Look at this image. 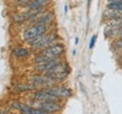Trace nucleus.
I'll use <instances>...</instances> for the list:
<instances>
[{"instance_id":"f257e3e1","label":"nucleus","mask_w":122,"mask_h":114,"mask_svg":"<svg viewBox=\"0 0 122 114\" xmlns=\"http://www.w3.org/2000/svg\"><path fill=\"white\" fill-rule=\"evenodd\" d=\"M70 74V67L68 62L65 60H61L59 63H57L50 71L46 72V75L50 76L51 78L56 81L57 84L63 83L66 79L68 78Z\"/></svg>"},{"instance_id":"f03ea898","label":"nucleus","mask_w":122,"mask_h":114,"mask_svg":"<svg viewBox=\"0 0 122 114\" xmlns=\"http://www.w3.org/2000/svg\"><path fill=\"white\" fill-rule=\"evenodd\" d=\"M30 83L34 86L36 89H44V88H49L58 85L54 80H53L50 76L46 74H36V75H32L30 77Z\"/></svg>"},{"instance_id":"7ed1b4c3","label":"nucleus","mask_w":122,"mask_h":114,"mask_svg":"<svg viewBox=\"0 0 122 114\" xmlns=\"http://www.w3.org/2000/svg\"><path fill=\"white\" fill-rule=\"evenodd\" d=\"M59 39V36L56 32H48V33H45L43 35V37L41 39L39 43H36L35 45L33 46H30L33 51L35 52H41V51H43L44 49L49 48V46H51L53 44L58 43L57 41Z\"/></svg>"},{"instance_id":"20e7f679","label":"nucleus","mask_w":122,"mask_h":114,"mask_svg":"<svg viewBox=\"0 0 122 114\" xmlns=\"http://www.w3.org/2000/svg\"><path fill=\"white\" fill-rule=\"evenodd\" d=\"M45 33H48V26L42 25V24H33L23 31L22 37L25 42H27L28 40L34 39L36 36H40L42 34H45Z\"/></svg>"},{"instance_id":"39448f33","label":"nucleus","mask_w":122,"mask_h":114,"mask_svg":"<svg viewBox=\"0 0 122 114\" xmlns=\"http://www.w3.org/2000/svg\"><path fill=\"white\" fill-rule=\"evenodd\" d=\"M34 107L45 111L49 114H56L61 111L60 102H39L35 101Z\"/></svg>"},{"instance_id":"423d86ee","label":"nucleus","mask_w":122,"mask_h":114,"mask_svg":"<svg viewBox=\"0 0 122 114\" xmlns=\"http://www.w3.org/2000/svg\"><path fill=\"white\" fill-rule=\"evenodd\" d=\"M32 98L34 101H39V102H61L60 98H58L57 96H54L51 93H49L46 88H44V89H35L33 92Z\"/></svg>"},{"instance_id":"0eeeda50","label":"nucleus","mask_w":122,"mask_h":114,"mask_svg":"<svg viewBox=\"0 0 122 114\" xmlns=\"http://www.w3.org/2000/svg\"><path fill=\"white\" fill-rule=\"evenodd\" d=\"M65 51H66V48L63 44L56 43L53 45H51V46H49V48L44 49L43 51H41V53L49 58H51V59H58V58H60L65 53Z\"/></svg>"},{"instance_id":"6e6552de","label":"nucleus","mask_w":122,"mask_h":114,"mask_svg":"<svg viewBox=\"0 0 122 114\" xmlns=\"http://www.w3.org/2000/svg\"><path fill=\"white\" fill-rule=\"evenodd\" d=\"M46 89H48L49 93H51L52 95L57 96L60 99L69 98V97L72 96V90L70 88H68L67 86H63V85H56V86L49 87Z\"/></svg>"},{"instance_id":"1a4fd4ad","label":"nucleus","mask_w":122,"mask_h":114,"mask_svg":"<svg viewBox=\"0 0 122 114\" xmlns=\"http://www.w3.org/2000/svg\"><path fill=\"white\" fill-rule=\"evenodd\" d=\"M61 60H62L61 58H58V59H53V60H51V61H49V62L37 63V64H34V66H33V69H34V71L37 72V74H46V72L51 70L57 63H59Z\"/></svg>"},{"instance_id":"9d476101","label":"nucleus","mask_w":122,"mask_h":114,"mask_svg":"<svg viewBox=\"0 0 122 114\" xmlns=\"http://www.w3.org/2000/svg\"><path fill=\"white\" fill-rule=\"evenodd\" d=\"M10 106H11V109L20 112V114H35V110H36L34 106L28 105L26 103H23L19 101L11 102Z\"/></svg>"},{"instance_id":"9b49d317","label":"nucleus","mask_w":122,"mask_h":114,"mask_svg":"<svg viewBox=\"0 0 122 114\" xmlns=\"http://www.w3.org/2000/svg\"><path fill=\"white\" fill-rule=\"evenodd\" d=\"M36 10H30V9H26L24 11L15 14L13 16V22L15 24H23V23H26L30 20V18L35 14Z\"/></svg>"},{"instance_id":"f8f14e48","label":"nucleus","mask_w":122,"mask_h":114,"mask_svg":"<svg viewBox=\"0 0 122 114\" xmlns=\"http://www.w3.org/2000/svg\"><path fill=\"white\" fill-rule=\"evenodd\" d=\"M48 4L49 0H30L24 7L26 9H30V10H40V9L45 8Z\"/></svg>"},{"instance_id":"ddd939ff","label":"nucleus","mask_w":122,"mask_h":114,"mask_svg":"<svg viewBox=\"0 0 122 114\" xmlns=\"http://www.w3.org/2000/svg\"><path fill=\"white\" fill-rule=\"evenodd\" d=\"M28 49L25 46H15L11 50V54L14 58H17V59H23V58H26L28 55Z\"/></svg>"},{"instance_id":"4468645a","label":"nucleus","mask_w":122,"mask_h":114,"mask_svg":"<svg viewBox=\"0 0 122 114\" xmlns=\"http://www.w3.org/2000/svg\"><path fill=\"white\" fill-rule=\"evenodd\" d=\"M36 88L32 85L30 83L28 84H24V83H20V84H16L14 86V90L17 93H24V92H34Z\"/></svg>"},{"instance_id":"2eb2a0df","label":"nucleus","mask_w":122,"mask_h":114,"mask_svg":"<svg viewBox=\"0 0 122 114\" xmlns=\"http://www.w3.org/2000/svg\"><path fill=\"white\" fill-rule=\"evenodd\" d=\"M53 19H54V13H52V11H46V13L43 15V17L41 18L36 24H42V25L48 26L49 24H51V23L53 22Z\"/></svg>"},{"instance_id":"dca6fc26","label":"nucleus","mask_w":122,"mask_h":114,"mask_svg":"<svg viewBox=\"0 0 122 114\" xmlns=\"http://www.w3.org/2000/svg\"><path fill=\"white\" fill-rule=\"evenodd\" d=\"M111 49L113 52H122V37H117L112 41Z\"/></svg>"},{"instance_id":"f3484780","label":"nucleus","mask_w":122,"mask_h":114,"mask_svg":"<svg viewBox=\"0 0 122 114\" xmlns=\"http://www.w3.org/2000/svg\"><path fill=\"white\" fill-rule=\"evenodd\" d=\"M106 9H112V10H117V11L122 13V2H107Z\"/></svg>"},{"instance_id":"a211bd4d","label":"nucleus","mask_w":122,"mask_h":114,"mask_svg":"<svg viewBox=\"0 0 122 114\" xmlns=\"http://www.w3.org/2000/svg\"><path fill=\"white\" fill-rule=\"evenodd\" d=\"M96 39H97V35H93V36H92L91 41H89V45H88L89 50H93V49H94V45H95Z\"/></svg>"},{"instance_id":"6ab92c4d","label":"nucleus","mask_w":122,"mask_h":114,"mask_svg":"<svg viewBox=\"0 0 122 114\" xmlns=\"http://www.w3.org/2000/svg\"><path fill=\"white\" fill-rule=\"evenodd\" d=\"M17 1H18V4L20 5V6H25L26 4H28V2H30V0H17Z\"/></svg>"},{"instance_id":"aec40b11","label":"nucleus","mask_w":122,"mask_h":114,"mask_svg":"<svg viewBox=\"0 0 122 114\" xmlns=\"http://www.w3.org/2000/svg\"><path fill=\"white\" fill-rule=\"evenodd\" d=\"M118 61H119V63L122 66V52H120L119 53V57H118Z\"/></svg>"},{"instance_id":"412c9836","label":"nucleus","mask_w":122,"mask_h":114,"mask_svg":"<svg viewBox=\"0 0 122 114\" xmlns=\"http://www.w3.org/2000/svg\"><path fill=\"white\" fill-rule=\"evenodd\" d=\"M8 109H4V110H1L0 111V114H8Z\"/></svg>"},{"instance_id":"4be33fe9","label":"nucleus","mask_w":122,"mask_h":114,"mask_svg":"<svg viewBox=\"0 0 122 114\" xmlns=\"http://www.w3.org/2000/svg\"><path fill=\"white\" fill-rule=\"evenodd\" d=\"M107 2H122V0H106Z\"/></svg>"},{"instance_id":"5701e85b","label":"nucleus","mask_w":122,"mask_h":114,"mask_svg":"<svg viewBox=\"0 0 122 114\" xmlns=\"http://www.w3.org/2000/svg\"><path fill=\"white\" fill-rule=\"evenodd\" d=\"M91 4H92V0H87V7H88V8H89Z\"/></svg>"},{"instance_id":"b1692460","label":"nucleus","mask_w":122,"mask_h":114,"mask_svg":"<svg viewBox=\"0 0 122 114\" xmlns=\"http://www.w3.org/2000/svg\"><path fill=\"white\" fill-rule=\"evenodd\" d=\"M78 37H76V39H75V44H78Z\"/></svg>"},{"instance_id":"393cba45","label":"nucleus","mask_w":122,"mask_h":114,"mask_svg":"<svg viewBox=\"0 0 122 114\" xmlns=\"http://www.w3.org/2000/svg\"><path fill=\"white\" fill-rule=\"evenodd\" d=\"M67 11H68V6L66 5V6H65V13H67Z\"/></svg>"},{"instance_id":"a878e982","label":"nucleus","mask_w":122,"mask_h":114,"mask_svg":"<svg viewBox=\"0 0 122 114\" xmlns=\"http://www.w3.org/2000/svg\"><path fill=\"white\" fill-rule=\"evenodd\" d=\"M118 37H122V31H121V33L119 34V36H118Z\"/></svg>"}]
</instances>
